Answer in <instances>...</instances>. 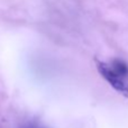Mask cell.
<instances>
[{"label": "cell", "instance_id": "cell-1", "mask_svg": "<svg viewBox=\"0 0 128 128\" xmlns=\"http://www.w3.org/2000/svg\"><path fill=\"white\" fill-rule=\"evenodd\" d=\"M96 66L99 72V74L115 89L117 92L122 94L124 97L128 98V82L125 78L119 75L112 68L110 64L102 62L100 60H96Z\"/></svg>", "mask_w": 128, "mask_h": 128}, {"label": "cell", "instance_id": "cell-2", "mask_svg": "<svg viewBox=\"0 0 128 128\" xmlns=\"http://www.w3.org/2000/svg\"><path fill=\"white\" fill-rule=\"evenodd\" d=\"M110 65H111V68H112L119 75H122V78H125V79H126V78L128 76V65L124 62V61H122V60H114L112 63H111Z\"/></svg>", "mask_w": 128, "mask_h": 128}, {"label": "cell", "instance_id": "cell-3", "mask_svg": "<svg viewBox=\"0 0 128 128\" xmlns=\"http://www.w3.org/2000/svg\"><path fill=\"white\" fill-rule=\"evenodd\" d=\"M20 128H45L42 125L37 124V122H25Z\"/></svg>", "mask_w": 128, "mask_h": 128}]
</instances>
